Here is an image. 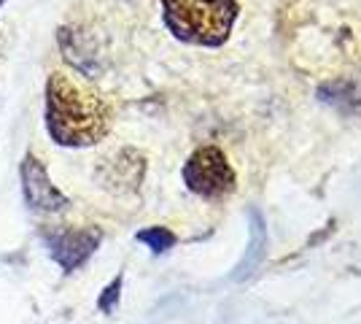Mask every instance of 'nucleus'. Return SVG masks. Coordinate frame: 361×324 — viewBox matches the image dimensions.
I'll list each match as a JSON object with an SVG mask.
<instances>
[{
    "instance_id": "obj_1",
    "label": "nucleus",
    "mask_w": 361,
    "mask_h": 324,
    "mask_svg": "<svg viewBox=\"0 0 361 324\" xmlns=\"http://www.w3.org/2000/svg\"><path fill=\"white\" fill-rule=\"evenodd\" d=\"M46 127L60 146H92L108 133V108L71 76L51 73L46 84Z\"/></svg>"
},
{
    "instance_id": "obj_2",
    "label": "nucleus",
    "mask_w": 361,
    "mask_h": 324,
    "mask_svg": "<svg viewBox=\"0 0 361 324\" xmlns=\"http://www.w3.org/2000/svg\"><path fill=\"white\" fill-rule=\"evenodd\" d=\"M162 8L173 35L200 47L224 44L238 14L232 0H162Z\"/></svg>"
},
{
    "instance_id": "obj_3",
    "label": "nucleus",
    "mask_w": 361,
    "mask_h": 324,
    "mask_svg": "<svg viewBox=\"0 0 361 324\" xmlns=\"http://www.w3.org/2000/svg\"><path fill=\"white\" fill-rule=\"evenodd\" d=\"M183 181L195 195L221 198V195L235 189V173L229 168L221 149L205 146L189 157V162L183 168Z\"/></svg>"
},
{
    "instance_id": "obj_4",
    "label": "nucleus",
    "mask_w": 361,
    "mask_h": 324,
    "mask_svg": "<svg viewBox=\"0 0 361 324\" xmlns=\"http://www.w3.org/2000/svg\"><path fill=\"white\" fill-rule=\"evenodd\" d=\"M19 176H22L25 200H27L30 208H35V211H46V214H54V211L68 208V198L62 195L57 186L51 184V179H49V173H46L44 162H41L35 155H25L22 168H19Z\"/></svg>"
},
{
    "instance_id": "obj_5",
    "label": "nucleus",
    "mask_w": 361,
    "mask_h": 324,
    "mask_svg": "<svg viewBox=\"0 0 361 324\" xmlns=\"http://www.w3.org/2000/svg\"><path fill=\"white\" fill-rule=\"evenodd\" d=\"M100 230H62V232H49L46 244L51 257L62 265V270H75L78 265H84L92 257V251L100 246Z\"/></svg>"
},
{
    "instance_id": "obj_6",
    "label": "nucleus",
    "mask_w": 361,
    "mask_h": 324,
    "mask_svg": "<svg viewBox=\"0 0 361 324\" xmlns=\"http://www.w3.org/2000/svg\"><path fill=\"white\" fill-rule=\"evenodd\" d=\"M60 49L62 57L73 65L75 71H81L84 76H97L100 73V52L94 47L90 35L75 28H62L60 30Z\"/></svg>"
},
{
    "instance_id": "obj_7",
    "label": "nucleus",
    "mask_w": 361,
    "mask_h": 324,
    "mask_svg": "<svg viewBox=\"0 0 361 324\" xmlns=\"http://www.w3.org/2000/svg\"><path fill=\"white\" fill-rule=\"evenodd\" d=\"M103 170H108L106 181L111 186L114 184L135 186V184H140V179H143V157L137 155V152H133V149H124V152H119L116 157L106 160Z\"/></svg>"
},
{
    "instance_id": "obj_8",
    "label": "nucleus",
    "mask_w": 361,
    "mask_h": 324,
    "mask_svg": "<svg viewBox=\"0 0 361 324\" xmlns=\"http://www.w3.org/2000/svg\"><path fill=\"white\" fill-rule=\"evenodd\" d=\"M264 248H267V227H264V219L262 214L251 208V244L245 248V257H243V263L238 265V270H235V278L240 281V278L251 276L259 263H262V257H264Z\"/></svg>"
},
{
    "instance_id": "obj_9",
    "label": "nucleus",
    "mask_w": 361,
    "mask_h": 324,
    "mask_svg": "<svg viewBox=\"0 0 361 324\" xmlns=\"http://www.w3.org/2000/svg\"><path fill=\"white\" fill-rule=\"evenodd\" d=\"M137 241H140V244H146L154 254H162V251H167V248H173L176 235H173L170 230H165V227H151V230L137 232Z\"/></svg>"
},
{
    "instance_id": "obj_10",
    "label": "nucleus",
    "mask_w": 361,
    "mask_h": 324,
    "mask_svg": "<svg viewBox=\"0 0 361 324\" xmlns=\"http://www.w3.org/2000/svg\"><path fill=\"white\" fill-rule=\"evenodd\" d=\"M119 289H121V276H116V278H114V284H111V287H106V289H103V294H100V300H97L100 311L111 313V311L116 308V303H119Z\"/></svg>"
},
{
    "instance_id": "obj_11",
    "label": "nucleus",
    "mask_w": 361,
    "mask_h": 324,
    "mask_svg": "<svg viewBox=\"0 0 361 324\" xmlns=\"http://www.w3.org/2000/svg\"><path fill=\"white\" fill-rule=\"evenodd\" d=\"M3 3H6V0H0V6H3Z\"/></svg>"
}]
</instances>
